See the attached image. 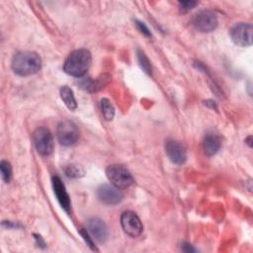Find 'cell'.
Masks as SVG:
<instances>
[{
  "label": "cell",
  "instance_id": "6da1fadb",
  "mask_svg": "<svg viewBox=\"0 0 253 253\" xmlns=\"http://www.w3.org/2000/svg\"><path fill=\"white\" fill-rule=\"evenodd\" d=\"M11 65L16 74L20 76H30L40 71L42 59L40 55L34 51H20L14 55Z\"/></svg>",
  "mask_w": 253,
  "mask_h": 253
},
{
  "label": "cell",
  "instance_id": "7a4b0ae2",
  "mask_svg": "<svg viewBox=\"0 0 253 253\" xmlns=\"http://www.w3.org/2000/svg\"><path fill=\"white\" fill-rule=\"evenodd\" d=\"M91 62L92 56L88 49H75L66 58L63 64V70L70 76L82 77L88 71Z\"/></svg>",
  "mask_w": 253,
  "mask_h": 253
},
{
  "label": "cell",
  "instance_id": "3957f363",
  "mask_svg": "<svg viewBox=\"0 0 253 253\" xmlns=\"http://www.w3.org/2000/svg\"><path fill=\"white\" fill-rule=\"evenodd\" d=\"M108 180L118 189H126L133 183V178L129 171L123 165L112 164L106 169Z\"/></svg>",
  "mask_w": 253,
  "mask_h": 253
},
{
  "label": "cell",
  "instance_id": "277c9868",
  "mask_svg": "<svg viewBox=\"0 0 253 253\" xmlns=\"http://www.w3.org/2000/svg\"><path fill=\"white\" fill-rule=\"evenodd\" d=\"M34 144L38 152L43 156H48L53 151V137L51 132L45 127H38L33 133Z\"/></svg>",
  "mask_w": 253,
  "mask_h": 253
},
{
  "label": "cell",
  "instance_id": "5b68a950",
  "mask_svg": "<svg viewBox=\"0 0 253 253\" xmlns=\"http://www.w3.org/2000/svg\"><path fill=\"white\" fill-rule=\"evenodd\" d=\"M192 24L196 30L202 33H210L217 27V18L212 11L203 10L193 17Z\"/></svg>",
  "mask_w": 253,
  "mask_h": 253
},
{
  "label": "cell",
  "instance_id": "8992f818",
  "mask_svg": "<svg viewBox=\"0 0 253 253\" xmlns=\"http://www.w3.org/2000/svg\"><path fill=\"white\" fill-rule=\"evenodd\" d=\"M232 42L239 46H249L252 44L253 28L249 23H239L233 26L229 32Z\"/></svg>",
  "mask_w": 253,
  "mask_h": 253
},
{
  "label": "cell",
  "instance_id": "52a82bcc",
  "mask_svg": "<svg viewBox=\"0 0 253 253\" xmlns=\"http://www.w3.org/2000/svg\"><path fill=\"white\" fill-rule=\"evenodd\" d=\"M56 136L62 145L69 146L77 141L79 137V131L74 123L70 121H63L57 126Z\"/></svg>",
  "mask_w": 253,
  "mask_h": 253
},
{
  "label": "cell",
  "instance_id": "ba28073f",
  "mask_svg": "<svg viewBox=\"0 0 253 253\" xmlns=\"http://www.w3.org/2000/svg\"><path fill=\"white\" fill-rule=\"evenodd\" d=\"M121 224L124 231L131 237H136L142 232V223L137 214L133 211H127L123 212Z\"/></svg>",
  "mask_w": 253,
  "mask_h": 253
},
{
  "label": "cell",
  "instance_id": "9c48e42d",
  "mask_svg": "<svg viewBox=\"0 0 253 253\" xmlns=\"http://www.w3.org/2000/svg\"><path fill=\"white\" fill-rule=\"evenodd\" d=\"M87 230L97 242L104 243L109 236L107 224L99 217H91L87 220Z\"/></svg>",
  "mask_w": 253,
  "mask_h": 253
},
{
  "label": "cell",
  "instance_id": "30bf717a",
  "mask_svg": "<svg viewBox=\"0 0 253 253\" xmlns=\"http://www.w3.org/2000/svg\"><path fill=\"white\" fill-rule=\"evenodd\" d=\"M165 152L171 162L177 165H182L187 159L186 148L174 139H168L165 142Z\"/></svg>",
  "mask_w": 253,
  "mask_h": 253
},
{
  "label": "cell",
  "instance_id": "8fae6325",
  "mask_svg": "<svg viewBox=\"0 0 253 253\" xmlns=\"http://www.w3.org/2000/svg\"><path fill=\"white\" fill-rule=\"evenodd\" d=\"M99 200L106 205H117L123 200V194L115 186L102 185L97 190Z\"/></svg>",
  "mask_w": 253,
  "mask_h": 253
},
{
  "label": "cell",
  "instance_id": "7c38bea8",
  "mask_svg": "<svg viewBox=\"0 0 253 253\" xmlns=\"http://www.w3.org/2000/svg\"><path fill=\"white\" fill-rule=\"evenodd\" d=\"M52 187L54 194L56 196V199L62 209H64L66 211H69L70 210V199L69 196L65 190V187L61 181V179L58 176L52 177Z\"/></svg>",
  "mask_w": 253,
  "mask_h": 253
},
{
  "label": "cell",
  "instance_id": "4fadbf2b",
  "mask_svg": "<svg viewBox=\"0 0 253 253\" xmlns=\"http://www.w3.org/2000/svg\"><path fill=\"white\" fill-rule=\"evenodd\" d=\"M221 146V140L219 136L215 133L206 134L203 141V149L206 155L212 156L217 153Z\"/></svg>",
  "mask_w": 253,
  "mask_h": 253
},
{
  "label": "cell",
  "instance_id": "5bb4252c",
  "mask_svg": "<svg viewBox=\"0 0 253 253\" xmlns=\"http://www.w3.org/2000/svg\"><path fill=\"white\" fill-rule=\"evenodd\" d=\"M108 79H109V77H107L106 75H102L101 77L96 78V79L87 78V79H83L80 82V85L82 86L83 89H85L89 92H96L107 83Z\"/></svg>",
  "mask_w": 253,
  "mask_h": 253
},
{
  "label": "cell",
  "instance_id": "9a60e30c",
  "mask_svg": "<svg viewBox=\"0 0 253 253\" xmlns=\"http://www.w3.org/2000/svg\"><path fill=\"white\" fill-rule=\"evenodd\" d=\"M59 93H60L61 100L69 110L73 111L77 108V103H76L73 91L68 86H62L60 88Z\"/></svg>",
  "mask_w": 253,
  "mask_h": 253
},
{
  "label": "cell",
  "instance_id": "2e32d148",
  "mask_svg": "<svg viewBox=\"0 0 253 253\" xmlns=\"http://www.w3.org/2000/svg\"><path fill=\"white\" fill-rule=\"evenodd\" d=\"M101 110H102V114H103L104 118L107 121L113 120V118L115 116V108L108 99L104 98L101 100Z\"/></svg>",
  "mask_w": 253,
  "mask_h": 253
},
{
  "label": "cell",
  "instance_id": "e0dca14e",
  "mask_svg": "<svg viewBox=\"0 0 253 253\" xmlns=\"http://www.w3.org/2000/svg\"><path fill=\"white\" fill-rule=\"evenodd\" d=\"M0 170H1V176L5 183H9L12 178V167L11 164L8 161L2 160L0 163Z\"/></svg>",
  "mask_w": 253,
  "mask_h": 253
},
{
  "label": "cell",
  "instance_id": "ac0fdd59",
  "mask_svg": "<svg viewBox=\"0 0 253 253\" xmlns=\"http://www.w3.org/2000/svg\"><path fill=\"white\" fill-rule=\"evenodd\" d=\"M137 58H138V62L141 66V68L147 73V74H151V65L150 62L148 60V58L146 57V55L144 54V52L138 50L137 51Z\"/></svg>",
  "mask_w": 253,
  "mask_h": 253
},
{
  "label": "cell",
  "instance_id": "d6986e66",
  "mask_svg": "<svg viewBox=\"0 0 253 253\" xmlns=\"http://www.w3.org/2000/svg\"><path fill=\"white\" fill-rule=\"evenodd\" d=\"M79 233L81 234V236L83 237V239L85 240V242L87 243V245L92 249V250H97L95 245H94V242L92 240V237H90V233L88 232L87 229H81L79 231Z\"/></svg>",
  "mask_w": 253,
  "mask_h": 253
},
{
  "label": "cell",
  "instance_id": "ffe728a7",
  "mask_svg": "<svg viewBox=\"0 0 253 253\" xmlns=\"http://www.w3.org/2000/svg\"><path fill=\"white\" fill-rule=\"evenodd\" d=\"M198 4L197 1H181L179 2V7L182 12H187L193 9Z\"/></svg>",
  "mask_w": 253,
  "mask_h": 253
},
{
  "label": "cell",
  "instance_id": "44dd1931",
  "mask_svg": "<svg viewBox=\"0 0 253 253\" xmlns=\"http://www.w3.org/2000/svg\"><path fill=\"white\" fill-rule=\"evenodd\" d=\"M65 173L68 177H79L80 176V169H78L76 166L69 165L65 168Z\"/></svg>",
  "mask_w": 253,
  "mask_h": 253
},
{
  "label": "cell",
  "instance_id": "7402d4cb",
  "mask_svg": "<svg viewBox=\"0 0 253 253\" xmlns=\"http://www.w3.org/2000/svg\"><path fill=\"white\" fill-rule=\"evenodd\" d=\"M135 23H136L137 29H138L144 36H146V37H151V33L149 32L148 28H147L143 23H141V22H139V21H136Z\"/></svg>",
  "mask_w": 253,
  "mask_h": 253
},
{
  "label": "cell",
  "instance_id": "603a6c76",
  "mask_svg": "<svg viewBox=\"0 0 253 253\" xmlns=\"http://www.w3.org/2000/svg\"><path fill=\"white\" fill-rule=\"evenodd\" d=\"M181 248L185 252H195L196 251V249L191 244H189V243H183Z\"/></svg>",
  "mask_w": 253,
  "mask_h": 253
},
{
  "label": "cell",
  "instance_id": "cb8c5ba5",
  "mask_svg": "<svg viewBox=\"0 0 253 253\" xmlns=\"http://www.w3.org/2000/svg\"><path fill=\"white\" fill-rule=\"evenodd\" d=\"M251 140H252V136H248V137L246 138V140H245L246 143L249 145V147H252V141H251Z\"/></svg>",
  "mask_w": 253,
  "mask_h": 253
}]
</instances>
